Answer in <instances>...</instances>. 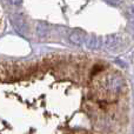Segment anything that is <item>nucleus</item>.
<instances>
[{
	"instance_id": "39448f33",
	"label": "nucleus",
	"mask_w": 134,
	"mask_h": 134,
	"mask_svg": "<svg viewBox=\"0 0 134 134\" xmlns=\"http://www.w3.org/2000/svg\"><path fill=\"white\" fill-rule=\"evenodd\" d=\"M120 44H121V35L120 34L114 33V34H109L105 38V47H106L107 49L113 51V49L118 48V47L120 46Z\"/></svg>"
},
{
	"instance_id": "f03ea898",
	"label": "nucleus",
	"mask_w": 134,
	"mask_h": 134,
	"mask_svg": "<svg viewBox=\"0 0 134 134\" xmlns=\"http://www.w3.org/2000/svg\"><path fill=\"white\" fill-rule=\"evenodd\" d=\"M33 71L32 63H0V79L2 80H13L27 75L30 72Z\"/></svg>"
},
{
	"instance_id": "0eeeda50",
	"label": "nucleus",
	"mask_w": 134,
	"mask_h": 134,
	"mask_svg": "<svg viewBox=\"0 0 134 134\" xmlns=\"http://www.w3.org/2000/svg\"><path fill=\"white\" fill-rule=\"evenodd\" d=\"M127 18L131 23H134V6H130L127 8Z\"/></svg>"
},
{
	"instance_id": "6e6552de",
	"label": "nucleus",
	"mask_w": 134,
	"mask_h": 134,
	"mask_svg": "<svg viewBox=\"0 0 134 134\" xmlns=\"http://www.w3.org/2000/svg\"><path fill=\"white\" fill-rule=\"evenodd\" d=\"M97 40H95V38L94 37H91L90 39H87L86 40V44H87V46L90 47V48H95L97 47Z\"/></svg>"
},
{
	"instance_id": "f257e3e1",
	"label": "nucleus",
	"mask_w": 134,
	"mask_h": 134,
	"mask_svg": "<svg viewBox=\"0 0 134 134\" xmlns=\"http://www.w3.org/2000/svg\"><path fill=\"white\" fill-rule=\"evenodd\" d=\"M125 82L121 75L116 73H106L100 75L94 81V91L95 94L101 100H113L116 99L121 93Z\"/></svg>"
},
{
	"instance_id": "1a4fd4ad",
	"label": "nucleus",
	"mask_w": 134,
	"mask_h": 134,
	"mask_svg": "<svg viewBox=\"0 0 134 134\" xmlns=\"http://www.w3.org/2000/svg\"><path fill=\"white\" fill-rule=\"evenodd\" d=\"M106 4H108V5H111V6H114V7H116V6H119V4H120V0H104Z\"/></svg>"
},
{
	"instance_id": "9d476101",
	"label": "nucleus",
	"mask_w": 134,
	"mask_h": 134,
	"mask_svg": "<svg viewBox=\"0 0 134 134\" xmlns=\"http://www.w3.org/2000/svg\"><path fill=\"white\" fill-rule=\"evenodd\" d=\"M9 4L11 5H14V6H19V5L23 4V0H8Z\"/></svg>"
},
{
	"instance_id": "7ed1b4c3",
	"label": "nucleus",
	"mask_w": 134,
	"mask_h": 134,
	"mask_svg": "<svg viewBox=\"0 0 134 134\" xmlns=\"http://www.w3.org/2000/svg\"><path fill=\"white\" fill-rule=\"evenodd\" d=\"M11 21L13 24L14 28L18 31L20 34L25 35L28 32V25H27V20L26 18L21 13H15L11 16Z\"/></svg>"
},
{
	"instance_id": "423d86ee",
	"label": "nucleus",
	"mask_w": 134,
	"mask_h": 134,
	"mask_svg": "<svg viewBox=\"0 0 134 134\" xmlns=\"http://www.w3.org/2000/svg\"><path fill=\"white\" fill-rule=\"evenodd\" d=\"M49 32V25L47 23H39L37 26V33L40 38H45Z\"/></svg>"
},
{
	"instance_id": "20e7f679",
	"label": "nucleus",
	"mask_w": 134,
	"mask_h": 134,
	"mask_svg": "<svg viewBox=\"0 0 134 134\" xmlns=\"http://www.w3.org/2000/svg\"><path fill=\"white\" fill-rule=\"evenodd\" d=\"M68 40L72 42L73 45H76V46H81L86 42L87 40V34H86L83 31H72L68 35Z\"/></svg>"
}]
</instances>
